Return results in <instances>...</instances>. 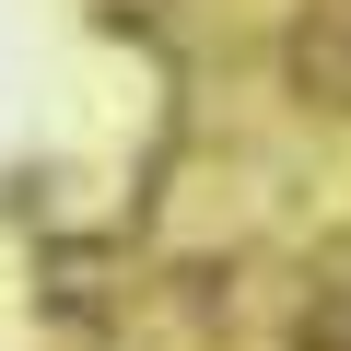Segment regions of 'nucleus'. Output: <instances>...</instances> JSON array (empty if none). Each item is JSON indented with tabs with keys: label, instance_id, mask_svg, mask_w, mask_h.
Wrapping results in <instances>:
<instances>
[{
	"label": "nucleus",
	"instance_id": "nucleus-1",
	"mask_svg": "<svg viewBox=\"0 0 351 351\" xmlns=\"http://www.w3.org/2000/svg\"><path fill=\"white\" fill-rule=\"evenodd\" d=\"M293 82L316 106H351V0H316V12L293 24Z\"/></svg>",
	"mask_w": 351,
	"mask_h": 351
},
{
	"label": "nucleus",
	"instance_id": "nucleus-2",
	"mask_svg": "<svg viewBox=\"0 0 351 351\" xmlns=\"http://www.w3.org/2000/svg\"><path fill=\"white\" fill-rule=\"evenodd\" d=\"M304 351H351V281H339V293L304 316Z\"/></svg>",
	"mask_w": 351,
	"mask_h": 351
}]
</instances>
